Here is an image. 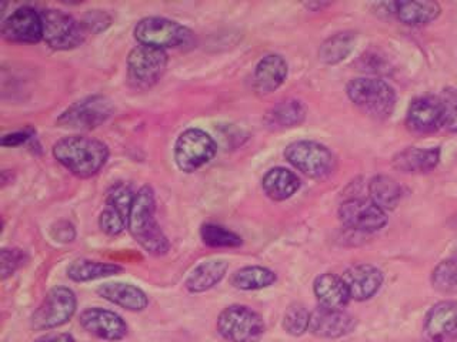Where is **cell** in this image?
<instances>
[{"label":"cell","mask_w":457,"mask_h":342,"mask_svg":"<svg viewBox=\"0 0 457 342\" xmlns=\"http://www.w3.org/2000/svg\"><path fill=\"white\" fill-rule=\"evenodd\" d=\"M154 216H156L154 192L149 185H145L136 192L132 210L129 216V232L145 248V251L152 256H164L170 248V244L168 237L162 232L161 225L157 224Z\"/></svg>","instance_id":"cell-1"},{"label":"cell","mask_w":457,"mask_h":342,"mask_svg":"<svg viewBox=\"0 0 457 342\" xmlns=\"http://www.w3.org/2000/svg\"><path fill=\"white\" fill-rule=\"evenodd\" d=\"M54 157L71 175L80 178H89L97 175L107 159L109 149L99 140L71 135L59 140L54 146Z\"/></svg>","instance_id":"cell-2"},{"label":"cell","mask_w":457,"mask_h":342,"mask_svg":"<svg viewBox=\"0 0 457 342\" xmlns=\"http://www.w3.org/2000/svg\"><path fill=\"white\" fill-rule=\"evenodd\" d=\"M347 97L354 106L378 120H386L396 106V92L380 78H354L347 85Z\"/></svg>","instance_id":"cell-3"},{"label":"cell","mask_w":457,"mask_h":342,"mask_svg":"<svg viewBox=\"0 0 457 342\" xmlns=\"http://www.w3.org/2000/svg\"><path fill=\"white\" fill-rule=\"evenodd\" d=\"M218 331L228 342H259L264 334V322L249 306L230 305L219 315Z\"/></svg>","instance_id":"cell-4"},{"label":"cell","mask_w":457,"mask_h":342,"mask_svg":"<svg viewBox=\"0 0 457 342\" xmlns=\"http://www.w3.org/2000/svg\"><path fill=\"white\" fill-rule=\"evenodd\" d=\"M135 37L140 45L164 50L187 46L192 43L193 33L175 20L146 18L136 25Z\"/></svg>","instance_id":"cell-5"},{"label":"cell","mask_w":457,"mask_h":342,"mask_svg":"<svg viewBox=\"0 0 457 342\" xmlns=\"http://www.w3.org/2000/svg\"><path fill=\"white\" fill-rule=\"evenodd\" d=\"M218 144L200 128H189L179 135L175 144V161L185 173H193L213 160Z\"/></svg>","instance_id":"cell-6"},{"label":"cell","mask_w":457,"mask_h":342,"mask_svg":"<svg viewBox=\"0 0 457 342\" xmlns=\"http://www.w3.org/2000/svg\"><path fill=\"white\" fill-rule=\"evenodd\" d=\"M168 66V53L156 47L139 45L128 57L129 83L135 89H149L156 85Z\"/></svg>","instance_id":"cell-7"},{"label":"cell","mask_w":457,"mask_h":342,"mask_svg":"<svg viewBox=\"0 0 457 342\" xmlns=\"http://www.w3.org/2000/svg\"><path fill=\"white\" fill-rule=\"evenodd\" d=\"M285 157L293 167L311 178L326 177L335 166V157L328 147L307 140L295 142L286 147Z\"/></svg>","instance_id":"cell-8"},{"label":"cell","mask_w":457,"mask_h":342,"mask_svg":"<svg viewBox=\"0 0 457 342\" xmlns=\"http://www.w3.org/2000/svg\"><path fill=\"white\" fill-rule=\"evenodd\" d=\"M43 23V40L52 49L69 50L80 46L85 40V26L71 14L54 9L40 12Z\"/></svg>","instance_id":"cell-9"},{"label":"cell","mask_w":457,"mask_h":342,"mask_svg":"<svg viewBox=\"0 0 457 342\" xmlns=\"http://www.w3.org/2000/svg\"><path fill=\"white\" fill-rule=\"evenodd\" d=\"M113 111V104L107 97H86L64 110L61 118H57L56 125L73 130H92L111 118Z\"/></svg>","instance_id":"cell-10"},{"label":"cell","mask_w":457,"mask_h":342,"mask_svg":"<svg viewBox=\"0 0 457 342\" xmlns=\"http://www.w3.org/2000/svg\"><path fill=\"white\" fill-rule=\"evenodd\" d=\"M76 305L75 292L64 287H56L33 314L32 327L37 331L62 327L75 315Z\"/></svg>","instance_id":"cell-11"},{"label":"cell","mask_w":457,"mask_h":342,"mask_svg":"<svg viewBox=\"0 0 457 342\" xmlns=\"http://www.w3.org/2000/svg\"><path fill=\"white\" fill-rule=\"evenodd\" d=\"M339 218L356 232H375L387 224L386 211L371 200L350 199L340 206Z\"/></svg>","instance_id":"cell-12"},{"label":"cell","mask_w":457,"mask_h":342,"mask_svg":"<svg viewBox=\"0 0 457 342\" xmlns=\"http://www.w3.org/2000/svg\"><path fill=\"white\" fill-rule=\"evenodd\" d=\"M2 35L4 39L13 43L40 42L43 39L40 12L29 6L19 7L4 21Z\"/></svg>","instance_id":"cell-13"},{"label":"cell","mask_w":457,"mask_h":342,"mask_svg":"<svg viewBox=\"0 0 457 342\" xmlns=\"http://www.w3.org/2000/svg\"><path fill=\"white\" fill-rule=\"evenodd\" d=\"M407 126L411 132L428 134L445 126V113L440 97L421 96L411 102L407 111Z\"/></svg>","instance_id":"cell-14"},{"label":"cell","mask_w":457,"mask_h":342,"mask_svg":"<svg viewBox=\"0 0 457 342\" xmlns=\"http://www.w3.org/2000/svg\"><path fill=\"white\" fill-rule=\"evenodd\" d=\"M425 335L430 342H452L457 339V301H442L426 315Z\"/></svg>","instance_id":"cell-15"},{"label":"cell","mask_w":457,"mask_h":342,"mask_svg":"<svg viewBox=\"0 0 457 342\" xmlns=\"http://www.w3.org/2000/svg\"><path fill=\"white\" fill-rule=\"evenodd\" d=\"M80 325L85 331L106 341H119L128 334V324L113 311L90 308L80 315Z\"/></svg>","instance_id":"cell-16"},{"label":"cell","mask_w":457,"mask_h":342,"mask_svg":"<svg viewBox=\"0 0 457 342\" xmlns=\"http://www.w3.org/2000/svg\"><path fill=\"white\" fill-rule=\"evenodd\" d=\"M343 281L347 285L350 298L354 301H368L378 294L382 287V271L370 264H356L343 274Z\"/></svg>","instance_id":"cell-17"},{"label":"cell","mask_w":457,"mask_h":342,"mask_svg":"<svg viewBox=\"0 0 457 342\" xmlns=\"http://www.w3.org/2000/svg\"><path fill=\"white\" fill-rule=\"evenodd\" d=\"M356 327V320L343 310H328L319 306L311 314L309 331L320 338H340Z\"/></svg>","instance_id":"cell-18"},{"label":"cell","mask_w":457,"mask_h":342,"mask_svg":"<svg viewBox=\"0 0 457 342\" xmlns=\"http://www.w3.org/2000/svg\"><path fill=\"white\" fill-rule=\"evenodd\" d=\"M314 296L319 306L328 310H345L350 303V292L342 277L335 274H321L314 280Z\"/></svg>","instance_id":"cell-19"},{"label":"cell","mask_w":457,"mask_h":342,"mask_svg":"<svg viewBox=\"0 0 457 342\" xmlns=\"http://www.w3.org/2000/svg\"><path fill=\"white\" fill-rule=\"evenodd\" d=\"M287 77V63L278 54L264 56L254 70V90L259 94H269L278 90Z\"/></svg>","instance_id":"cell-20"},{"label":"cell","mask_w":457,"mask_h":342,"mask_svg":"<svg viewBox=\"0 0 457 342\" xmlns=\"http://www.w3.org/2000/svg\"><path fill=\"white\" fill-rule=\"evenodd\" d=\"M439 161V147H433V149L409 147L393 157V166L402 173H409V175H419V173H428V171L435 170Z\"/></svg>","instance_id":"cell-21"},{"label":"cell","mask_w":457,"mask_h":342,"mask_svg":"<svg viewBox=\"0 0 457 342\" xmlns=\"http://www.w3.org/2000/svg\"><path fill=\"white\" fill-rule=\"evenodd\" d=\"M97 294L109 303L116 304L128 311H143L149 305V299L142 289L125 282H107L100 285Z\"/></svg>","instance_id":"cell-22"},{"label":"cell","mask_w":457,"mask_h":342,"mask_svg":"<svg viewBox=\"0 0 457 342\" xmlns=\"http://www.w3.org/2000/svg\"><path fill=\"white\" fill-rule=\"evenodd\" d=\"M262 187L269 199L285 201L296 194L297 190L300 189V180L293 171L275 167L264 175Z\"/></svg>","instance_id":"cell-23"},{"label":"cell","mask_w":457,"mask_h":342,"mask_svg":"<svg viewBox=\"0 0 457 342\" xmlns=\"http://www.w3.org/2000/svg\"><path fill=\"white\" fill-rule=\"evenodd\" d=\"M228 264L225 260H211L199 264L186 280V289L190 292H204L213 289L228 273Z\"/></svg>","instance_id":"cell-24"},{"label":"cell","mask_w":457,"mask_h":342,"mask_svg":"<svg viewBox=\"0 0 457 342\" xmlns=\"http://www.w3.org/2000/svg\"><path fill=\"white\" fill-rule=\"evenodd\" d=\"M439 4L436 2H396L393 13L407 26H425L439 18Z\"/></svg>","instance_id":"cell-25"},{"label":"cell","mask_w":457,"mask_h":342,"mask_svg":"<svg viewBox=\"0 0 457 342\" xmlns=\"http://www.w3.org/2000/svg\"><path fill=\"white\" fill-rule=\"evenodd\" d=\"M306 118V106L299 100H285L271 107L266 114V125L270 128H289L299 126Z\"/></svg>","instance_id":"cell-26"},{"label":"cell","mask_w":457,"mask_h":342,"mask_svg":"<svg viewBox=\"0 0 457 342\" xmlns=\"http://www.w3.org/2000/svg\"><path fill=\"white\" fill-rule=\"evenodd\" d=\"M369 194L373 203L383 210H393L399 204L402 189L389 175H376L369 184Z\"/></svg>","instance_id":"cell-27"},{"label":"cell","mask_w":457,"mask_h":342,"mask_svg":"<svg viewBox=\"0 0 457 342\" xmlns=\"http://www.w3.org/2000/svg\"><path fill=\"white\" fill-rule=\"evenodd\" d=\"M276 282V274L269 268L252 265L240 268L232 277L233 287L243 291H256L268 289Z\"/></svg>","instance_id":"cell-28"},{"label":"cell","mask_w":457,"mask_h":342,"mask_svg":"<svg viewBox=\"0 0 457 342\" xmlns=\"http://www.w3.org/2000/svg\"><path fill=\"white\" fill-rule=\"evenodd\" d=\"M119 265L99 261L78 260L68 268V277L76 282L95 281L120 273Z\"/></svg>","instance_id":"cell-29"},{"label":"cell","mask_w":457,"mask_h":342,"mask_svg":"<svg viewBox=\"0 0 457 342\" xmlns=\"http://www.w3.org/2000/svg\"><path fill=\"white\" fill-rule=\"evenodd\" d=\"M354 45L352 33H339L326 40L320 47V59L328 64H335L346 59Z\"/></svg>","instance_id":"cell-30"},{"label":"cell","mask_w":457,"mask_h":342,"mask_svg":"<svg viewBox=\"0 0 457 342\" xmlns=\"http://www.w3.org/2000/svg\"><path fill=\"white\" fill-rule=\"evenodd\" d=\"M432 284L435 289L443 294H457V253L435 268Z\"/></svg>","instance_id":"cell-31"},{"label":"cell","mask_w":457,"mask_h":342,"mask_svg":"<svg viewBox=\"0 0 457 342\" xmlns=\"http://www.w3.org/2000/svg\"><path fill=\"white\" fill-rule=\"evenodd\" d=\"M200 235L206 246L212 248H235L242 246V239L236 232L218 224H204Z\"/></svg>","instance_id":"cell-32"},{"label":"cell","mask_w":457,"mask_h":342,"mask_svg":"<svg viewBox=\"0 0 457 342\" xmlns=\"http://www.w3.org/2000/svg\"><path fill=\"white\" fill-rule=\"evenodd\" d=\"M309 324H311V313L302 304L290 305L283 317V328L293 337H300L309 331Z\"/></svg>","instance_id":"cell-33"},{"label":"cell","mask_w":457,"mask_h":342,"mask_svg":"<svg viewBox=\"0 0 457 342\" xmlns=\"http://www.w3.org/2000/svg\"><path fill=\"white\" fill-rule=\"evenodd\" d=\"M129 218L119 211L113 210L111 207H106L99 217V225L102 232L107 235H119L125 232L128 227Z\"/></svg>","instance_id":"cell-34"},{"label":"cell","mask_w":457,"mask_h":342,"mask_svg":"<svg viewBox=\"0 0 457 342\" xmlns=\"http://www.w3.org/2000/svg\"><path fill=\"white\" fill-rule=\"evenodd\" d=\"M442 100L443 113H445V126L447 132L457 133V92L454 89H446L439 96Z\"/></svg>","instance_id":"cell-35"},{"label":"cell","mask_w":457,"mask_h":342,"mask_svg":"<svg viewBox=\"0 0 457 342\" xmlns=\"http://www.w3.org/2000/svg\"><path fill=\"white\" fill-rule=\"evenodd\" d=\"M25 260V254L21 249L4 248L0 254V261H2V278L6 280L7 277L14 274V271L18 270Z\"/></svg>","instance_id":"cell-36"},{"label":"cell","mask_w":457,"mask_h":342,"mask_svg":"<svg viewBox=\"0 0 457 342\" xmlns=\"http://www.w3.org/2000/svg\"><path fill=\"white\" fill-rule=\"evenodd\" d=\"M30 135H32V132H18L13 133V134L4 135V139H2V146H19L21 142H28V140L30 139Z\"/></svg>","instance_id":"cell-37"},{"label":"cell","mask_w":457,"mask_h":342,"mask_svg":"<svg viewBox=\"0 0 457 342\" xmlns=\"http://www.w3.org/2000/svg\"><path fill=\"white\" fill-rule=\"evenodd\" d=\"M35 342H75L71 334H49L43 335Z\"/></svg>","instance_id":"cell-38"},{"label":"cell","mask_w":457,"mask_h":342,"mask_svg":"<svg viewBox=\"0 0 457 342\" xmlns=\"http://www.w3.org/2000/svg\"><path fill=\"white\" fill-rule=\"evenodd\" d=\"M57 227H59L57 228V240H61L62 234H64V237H66V242L75 239V230L68 223H64V227H62V224L57 225Z\"/></svg>","instance_id":"cell-39"}]
</instances>
